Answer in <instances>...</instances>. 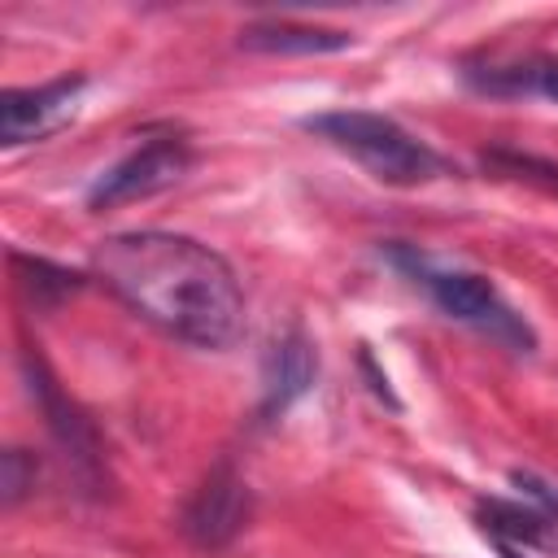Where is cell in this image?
I'll return each instance as SVG.
<instances>
[{
    "mask_svg": "<svg viewBox=\"0 0 558 558\" xmlns=\"http://www.w3.org/2000/svg\"><path fill=\"white\" fill-rule=\"evenodd\" d=\"M92 275L144 323L192 349H227L244 331V288L231 262L192 235H105L92 248Z\"/></svg>",
    "mask_w": 558,
    "mask_h": 558,
    "instance_id": "6da1fadb",
    "label": "cell"
},
{
    "mask_svg": "<svg viewBox=\"0 0 558 558\" xmlns=\"http://www.w3.org/2000/svg\"><path fill=\"white\" fill-rule=\"evenodd\" d=\"M310 135L344 148L353 161H362L379 183L392 187H414V183H432L440 174H449L445 157L432 153L423 140H414L397 118L388 113H371V109H336V113H318L301 122Z\"/></svg>",
    "mask_w": 558,
    "mask_h": 558,
    "instance_id": "7a4b0ae2",
    "label": "cell"
},
{
    "mask_svg": "<svg viewBox=\"0 0 558 558\" xmlns=\"http://www.w3.org/2000/svg\"><path fill=\"white\" fill-rule=\"evenodd\" d=\"M392 257L401 266H410L427 283V292L436 296V305L449 318L471 323V327H480V331L514 344L519 353H532L536 349V331L523 323V314H514L501 301V292H497V283L488 275H475V270H427V262L414 257V253H405V248H392Z\"/></svg>",
    "mask_w": 558,
    "mask_h": 558,
    "instance_id": "3957f363",
    "label": "cell"
},
{
    "mask_svg": "<svg viewBox=\"0 0 558 558\" xmlns=\"http://www.w3.org/2000/svg\"><path fill=\"white\" fill-rule=\"evenodd\" d=\"M192 166V153L183 140H148L144 148H135L131 157H122L118 166H109L92 187H87V209H118L144 196H157L166 187H174Z\"/></svg>",
    "mask_w": 558,
    "mask_h": 558,
    "instance_id": "277c9868",
    "label": "cell"
},
{
    "mask_svg": "<svg viewBox=\"0 0 558 558\" xmlns=\"http://www.w3.org/2000/svg\"><path fill=\"white\" fill-rule=\"evenodd\" d=\"M83 92H87L83 74H65V78H52L39 87H9L0 96V144L17 148V144L57 135L61 126L74 122Z\"/></svg>",
    "mask_w": 558,
    "mask_h": 558,
    "instance_id": "5b68a950",
    "label": "cell"
},
{
    "mask_svg": "<svg viewBox=\"0 0 558 558\" xmlns=\"http://www.w3.org/2000/svg\"><path fill=\"white\" fill-rule=\"evenodd\" d=\"M22 371H26L31 397L39 401V410H44V418H48L52 440L65 449V458L78 466V475H87V480L100 475V436H96V427L87 423V414L61 392V384L52 379L48 362H44L35 349L22 353Z\"/></svg>",
    "mask_w": 558,
    "mask_h": 558,
    "instance_id": "8992f818",
    "label": "cell"
},
{
    "mask_svg": "<svg viewBox=\"0 0 558 558\" xmlns=\"http://www.w3.org/2000/svg\"><path fill=\"white\" fill-rule=\"evenodd\" d=\"M248 510H253L248 484L231 466H218V471L205 475V484L183 506V532L201 549H218V545H227V541H235L244 532Z\"/></svg>",
    "mask_w": 558,
    "mask_h": 558,
    "instance_id": "52a82bcc",
    "label": "cell"
},
{
    "mask_svg": "<svg viewBox=\"0 0 558 558\" xmlns=\"http://www.w3.org/2000/svg\"><path fill=\"white\" fill-rule=\"evenodd\" d=\"M314 379H318L314 340H310L301 327L283 331V336L270 344L266 362H262V418L270 423V418H279L283 410H292V405L314 388Z\"/></svg>",
    "mask_w": 558,
    "mask_h": 558,
    "instance_id": "ba28073f",
    "label": "cell"
},
{
    "mask_svg": "<svg viewBox=\"0 0 558 558\" xmlns=\"http://www.w3.org/2000/svg\"><path fill=\"white\" fill-rule=\"evenodd\" d=\"M475 519L497 541V549L506 558H519L527 549H558V523L541 510H523V506H510L501 497H484L475 506Z\"/></svg>",
    "mask_w": 558,
    "mask_h": 558,
    "instance_id": "9c48e42d",
    "label": "cell"
},
{
    "mask_svg": "<svg viewBox=\"0 0 558 558\" xmlns=\"http://www.w3.org/2000/svg\"><path fill=\"white\" fill-rule=\"evenodd\" d=\"M462 78L475 92L501 96V100H514V96L558 100V57H523V61H488V65L466 61Z\"/></svg>",
    "mask_w": 558,
    "mask_h": 558,
    "instance_id": "30bf717a",
    "label": "cell"
},
{
    "mask_svg": "<svg viewBox=\"0 0 558 558\" xmlns=\"http://www.w3.org/2000/svg\"><path fill=\"white\" fill-rule=\"evenodd\" d=\"M240 48L266 52V57H323V52L353 48V35L336 26H310V22H253L240 31Z\"/></svg>",
    "mask_w": 558,
    "mask_h": 558,
    "instance_id": "8fae6325",
    "label": "cell"
},
{
    "mask_svg": "<svg viewBox=\"0 0 558 558\" xmlns=\"http://www.w3.org/2000/svg\"><path fill=\"white\" fill-rule=\"evenodd\" d=\"M9 262H13L17 288L26 292V301H31L35 310H52V305H61L65 296H74V292L83 288V275H78V270H65V266H57V262H48V257L9 253Z\"/></svg>",
    "mask_w": 558,
    "mask_h": 558,
    "instance_id": "7c38bea8",
    "label": "cell"
},
{
    "mask_svg": "<svg viewBox=\"0 0 558 558\" xmlns=\"http://www.w3.org/2000/svg\"><path fill=\"white\" fill-rule=\"evenodd\" d=\"M480 161H484V170H493L501 179H519V183L541 187L545 196H558V161H545V157L519 153V148H488Z\"/></svg>",
    "mask_w": 558,
    "mask_h": 558,
    "instance_id": "4fadbf2b",
    "label": "cell"
},
{
    "mask_svg": "<svg viewBox=\"0 0 558 558\" xmlns=\"http://www.w3.org/2000/svg\"><path fill=\"white\" fill-rule=\"evenodd\" d=\"M35 480H39L35 453H26V449H4V458H0V501H4L9 510L22 506V501L35 493Z\"/></svg>",
    "mask_w": 558,
    "mask_h": 558,
    "instance_id": "5bb4252c",
    "label": "cell"
},
{
    "mask_svg": "<svg viewBox=\"0 0 558 558\" xmlns=\"http://www.w3.org/2000/svg\"><path fill=\"white\" fill-rule=\"evenodd\" d=\"M510 484H514L527 501H536V510H541V514H549V519L558 523V484L541 480L536 471H510Z\"/></svg>",
    "mask_w": 558,
    "mask_h": 558,
    "instance_id": "9a60e30c",
    "label": "cell"
},
{
    "mask_svg": "<svg viewBox=\"0 0 558 558\" xmlns=\"http://www.w3.org/2000/svg\"><path fill=\"white\" fill-rule=\"evenodd\" d=\"M357 366H362V375L371 379V392H375V397H379V401H384L388 410H401V397L392 392L388 375H384V371L375 366V357H371V349H366V344H362V353H357Z\"/></svg>",
    "mask_w": 558,
    "mask_h": 558,
    "instance_id": "2e32d148",
    "label": "cell"
}]
</instances>
